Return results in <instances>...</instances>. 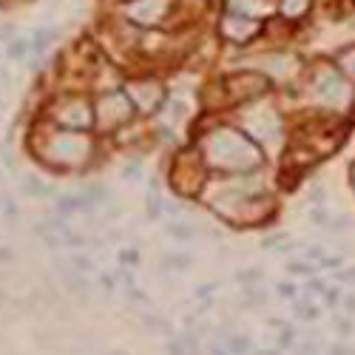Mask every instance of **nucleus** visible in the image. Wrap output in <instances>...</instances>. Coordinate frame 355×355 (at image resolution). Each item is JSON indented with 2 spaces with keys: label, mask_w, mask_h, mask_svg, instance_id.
<instances>
[{
  "label": "nucleus",
  "mask_w": 355,
  "mask_h": 355,
  "mask_svg": "<svg viewBox=\"0 0 355 355\" xmlns=\"http://www.w3.org/2000/svg\"><path fill=\"white\" fill-rule=\"evenodd\" d=\"M236 6H239L242 12H250V9L259 6V0H236Z\"/></svg>",
  "instance_id": "c756f323"
},
{
  "label": "nucleus",
  "mask_w": 355,
  "mask_h": 355,
  "mask_svg": "<svg viewBox=\"0 0 355 355\" xmlns=\"http://www.w3.org/2000/svg\"><path fill=\"white\" fill-rule=\"evenodd\" d=\"M128 116H131V100L125 94H103L97 100L94 120L100 123V128L114 131V128H120L123 123H128Z\"/></svg>",
  "instance_id": "7ed1b4c3"
},
{
  "label": "nucleus",
  "mask_w": 355,
  "mask_h": 355,
  "mask_svg": "<svg viewBox=\"0 0 355 355\" xmlns=\"http://www.w3.org/2000/svg\"><path fill=\"white\" fill-rule=\"evenodd\" d=\"M352 185H355V168H352Z\"/></svg>",
  "instance_id": "f704fd0d"
},
{
  "label": "nucleus",
  "mask_w": 355,
  "mask_h": 355,
  "mask_svg": "<svg viewBox=\"0 0 355 355\" xmlns=\"http://www.w3.org/2000/svg\"><path fill=\"white\" fill-rule=\"evenodd\" d=\"M336 279H338V282H355V268H352V270H341Z\"/></svg>",
  "instance_id": "7c9ffc66"
},
{
  "label": "nucleus",
  "mask_w": 355,
  "mask_h": 355,
  "mask_svg": "<svg viewBox=\"0 0 355 355\" xmlns=\"http://www.w3.org/2000/svg\"><path fill=\"white\" fill-rule=\"evenodd\" d=\"M51 40H54V32H46V28H37L35 37H32V49H35V51H43V49H46Z\"/></svg>",
  "instance_id": "f3484780"
},
{
  "label": "nucleus",
  "mask_w": 355,
  "mask_h": 355,
  "mask_svg": "<svg viewBox=\"0 0 355 355\" xmlns=\"http://www.w3.org/2000/svg\"><path fill=\"white\" fill-rule=\"evenodd\" d=\"M227 92L236 100H248V97H259L261 92H268V80L256 71H242V74H233L227 80Z\"/></svg>",
  "instance_id": "39448f33"
},
{
  "label": "nucleus",
  "mask_w": 355,
  "mask_h": 355,
  "mask_svg": "<svg viewBox=\"0 0 355 355\" xmlns=\"http://www.w3.org/2000/svg\"><path fill=\"white\" fill-rule=\"evenodd\" d=\"M125 97H128L131 103H137L139 108L151 111V108L159 105L162 88H159V83H151V80H134V83L125 85Z\"/></svg>",
  "instance_id": "0eeeda50"
},
{
  "label": "nucleus",
  "mask_w": 355,
  "mask_h": 355,
  "mask_svg": "<svg viewBox=\"0 0 355 355\" xmlns=\"http://www.w3.org/2000/svg\"><path fill=\"white\" fill-rule=\"evenodd\" d=\"M307 6H310V0H282V12H284L287 17H299V15H304Z\"/></svg>",
  "instance_id": "4468645a"
},
{
  "label": "nucleus",
  "mask_w": 355,
  "mask_h": 355,
  "mask_svg": "<svg viewBox=\"0 0 355 355\" xmlns=\"http://www.w3.org/2000/svg\"><path fill=\"white\" fill-rule=\"evenodd\" d=\"M123 176H125V180H128V176H131V180H134V176H139V165H131V168H125V171H123Z\"/></svg>",
  "instance_id": "2f4dec72"
},
{
  "label": "nucleus",
  "mask_w": 355,
  "mask_h": 355,
  "mask_svg": "<svg viewBox=\"0 0 355 355\" xmlns=\"http://www.w3.org/2000/svg\"><path fill=\"white\" fill-rule=\"evenodd\" d=\"M165 349H168V355H188V352H185L182 338H173V341H168V344H165Z\"/></svg>",
  "instance_id": "5701e85b"
},
{
  "label": "nucleus",
  "mask_w": 355,
  "mask_h": 355,
  "mask_svg": "<svg viewBox=\"0 0 355 355\" xmlns=\"http://www.w3.org/2000/svg\"><path fill=\"white\" fill-rule=\"evenodd\" d=\"M253 355H282V349H256Z\"/></svg>",
  "instance_id": "72a5a7b5"
},
{
  "label": "nucleus",
  "mask_w": 355,
  "mask_h": 355,
  "mask_svg": "<svg viewBox=\"0 0 355 355\" xmlns=\"http://www.w3.org/2000/svg\"><path fill=\"white\" fill-rule=\"evenodd\" d=\"M293 310H295V315H299V318H304V321H315V318H318V307H313V304H304V302H299V304H295Z\"/></svg>",
  "instance_id": "a211bd4d"
},
{
  "label": "nucleus",
  "mask_w": 355,
  "mask_h": 355,
  "mask_svg": "<svg viewBox=\"0 0 355 355\" xmlns=\"http://www.w3.org/2000/svg\"><path fill=\"white\" fill-rule=\"evenodd\" d=\"M341 304H344V310L352 315V313H355V295H352V293H349V295H344V299H341Z\"/></svg>",
  "instance_id": "cd10ccee"
},
{
  "label": "nucleus",
  "mask_w": 355,
  "mask_h": 355,
  "mask_svg": "<svg viewBox=\"0 0 355 355\" xmlns=\"http://www.w3.org/2000/svg\"><path fill=\"white\" fill-rule=\"evenodd\" d=\"M205 157L222 171H253L261 165V151L236 128H216L205 139Z\"/></svg>",
  "instance_id": "f257e3e1"
},
{
  "label": "nucleus",
  "mask_w": 355,
  "mask_h": 355,
  "mask_svg": "<svg viewBox=\"0 0 355 355\" xmlns=\"http://www.w3.org/2000/svg\"><path fill=\"white\" fill-rule=\"evenodd\" d=\"M168 3L171 0H134L125 6V15L142 26H154L168 15Z\"/></svg>",
  "instance_id": "423d86ee"
},
{
  "label": "nucleus",
  "mask_w": 355,
  "mask_h": 355,
  "mask_svg": "<svg viewBox=\"0 0 355 355\" xmlns=\"http://www.w3.org/2000/svg\"><path fill=\"white\" fill-rule=\"evenodd\" d=\"M148 214L159 216V199H157V196H148Z\"/></svg>",
  "instance_id": "bb28decb"
},
{
  "label": "nucleus",
  "mask_w": 355,
  "mask_h": 355,
  "mask_svg": "<svg viewBox=\"0 0 355 355\" xmlns=\"http://www.w3.org/2000/svg\"><path fill=\"white\" fill-rule=\"evenodd\" d=\"M259 279H261V270H239L236 273V282H242L245 287H253Z\"/></svg>",
  "instance_id": "6ab92c4d"
},
{
  "label": "nucleus",
  "mask_w": 355,
  "mask_h": 355,
  "mask_svg": "<svg viewBox=\"0 0 355 355\" xmlns=\"http://www.w3.org/2000/svg\"><path fill=\"white\" fill-rule=\"evenodd\" d=\"M287 273H295V276H310V273H313V268H310V264H302V261H290V264H287Z\"/></svg>",
  "instance_id": "aec40b11"
},
{
  "label": "nucleus",
  "mask_w": 355,
  "mask_h": 355,
  "mask_svg": "<svg viewBox=\"0 0 355 355\" xmlns=\"http://www.w3.org/2000/svg\"><path fill=\"white\" fill-rule=\"evenodd\" d=\"M199 185H202V168L199 165L196 168H188V162L182 157L180 165H176V171H173V188L180 191V193H196Z\"/></svg>",
  "instance_id": "9d476101"
},
{
  "label": "nucleus",
  "mask_w": 355,
  "mask_h": 355,
  "mask_svg": "<svg viewBox=\"0 0 355 355\" xmlns=\"http://www.w3.org/2000/svg\"><path fill=\"white\" fill-rule=\"evenodd\" d=\"M222 32L230 40H250L256 35V23L250 17H242V15H227L222 20Z\"/></svg>",
  "instance_id": "9b49d317"
},
{
  "label": "nucleus",
  "mask_w": 355,
  "mask_h": 355,
  "mask_svg": "<svg viewBox=\"0 0 355 355\" xmlns=\"http://www.w3.org/2000/svg\"><path fill=\"white\" fill-rule=\"evenodd\" d=\"M225 347H227L230 355H250V349H253V338H250L248 333H230L227 341H225Z\"/></svg>",
  "instance_id": "f8f14e48"
},
{
  "label": "nucleus",
  "mask_w": 355,
  "mask_h": 355,
  "mask_svg": "<svg viewBox=\"0 0 355 355\" xmlns=\"http://www.w3.org/2000/svg\"><path fill=\"white\" fill-rule=\"evenodd\" d=\"M248 131L259 139V142H279L282 137V128H279V120L270 114V111H256L248 116Z\"/></svg>",
  "instance_id": "6e6552de"
},
{
  "label": "nucleus",
  "mask_w": 355,
  "mask_h": 355,
  "mask_svg": "<svg viewBox=\"0 0 355 355\" xmlns=\"http://www.w3.org/2000/svg\"><path fill=\"white\" fill-rule=\"evenodd\" d=\"M318 97L324 103H333V105H347L349 103V85L344 83L341 74H327L318 80Z\"/></svg>",
  "instance_id": "1a4fd4ad"
},
{
  "label": "nucleus",
  "mask_w": 355,
  "mask_h": 355,
  "mask_svg": "<svg viewBox=\"0 0 355 355\" xmlns=\"http://www.w3.org/2000/svg\"><path fill=\"white\" fill-rule=\"evenodd\" d=\"M92 139L83 131H54L40 142L37 154L46 165L54 168H80L92 157Z\"/></svg>",
  "instance_id": "f03ea898"
},
{
  "label": "nucleus",
  "mask_w": 355,
  "mask_h": 355,
  "mask_svg": "<svg viewBox=\"0 0 355 355\" xmlns=\"http://www.w3.org/2000/svg\"><path fill=\"white\" fill-rule=\"evenodd\" d=\"M57 125H63V131H85L94 123V111L85 100H69L57 105Z\"/></svg>",
  "instance_id": "20e7f679"
},
{
  "label": "nucleus",
  "mask_w": 355,
  "mask_h": 355,
  "mask_svg": "<svg viewBox=\"0 0 355 355\" xmlns=\"http://www.w3.org/2000/svg\"><path fill=\"white\" fill-rule=\"evenodd\" d=\"M341 69H344L349 77H355V51H347V54H341Z\"/></svg>",
  "instance_id": "412c9836"
},
{
  "label": "nucleus",
  "mask_w": 355,
  "mask_h": 355,
  "mask_svg": "<svg viewBox=\"0 0 355 355\" xmlns=\"http://www.w3.org/2000/svg\"><path fill=\"white\" fill-rule=\"evenodd\" d=\"M168 233L173 236V239H180V242H191L193 236H196V230H193L191 225H182V222H173V225H168Z\"/></svg>",
  "instance_id": "ddd939ff"
},
{
  "label": "nucleus",
  "mask_w": 355,
  "mask_h": 355,
  "mask_svg": "<svg viewBox=\"0 0 355 355\" xmlns=\"http://www.w3.org/2000/svg\"><path fill=\"white\" fill-rule=\"evenodd\" d=\"M336 327H338V336L347 338V336L352 333V321H349V318H336Z\"/></svg>",
  "instance_id": "393cba45"
},
{
  "label": "nucleus",
  "mask_w": 355,
  "mask_h": 355,
  "mask_svg": "<svg viewBox=\"0 0 355 355\" xmlns=\"http://www.w3.org/2000/svg\"><path fill=\"white\" fill-rule=\"evenodd\" d=\"M182 344H185V352H188V355H199V341H196L193 333H185V336H182Z\"/></svg>",
  "instance_id": "4be33fe9"
},
{
  "label": "nucleus",
  "mask_w": 355,
  "mask_h": 355,
  "mask_svg": "<svg viewBox=\"0 0 355 355\" xmlns=\"http://www.w3.org/2000/svg\"><path fill=\"white\" fill-rule=\"evenodd\" d=\"M28 49H32V43H28V40H12L9 43V57H12V60H23V57L28 54Z\"/></svg>",
  "instance_id": "dca6fc26"
},
{
  "label": "nucleus",
  "mask_w": 355,
  "mask_h": 355,
  "mask_svg": "<svg viewBox=\"0 0 355 355\" xmlns=\"http://www.w3.org/2000/svg\"><path fill=\"white\" fill-rule=\"evenodd\" d=\"M211 355H230L227 347H219V344H211Z\"/></svg>",
  "instance_id": "473e14b6"
},
{
  "label": "nucleus",
  "mask_w": 355,
  "mask_h": 355,
  "mask_svg": "<svg viewBox=\"0 0 355 355\" xmlns=\"http://www.w3.org/2000/svg\"><path fill=\"white\" fill-rule=\"evenodd\" d=\"M324 302H327L330 307H336V304L341 302V293H338V290H327V293H324Z\"/></svg>",
  "instance_id": "a878e982"
},
{
  "label": "nucleus",
  "mask_w": 355,
  "mask_h": 355,
  "mask_svg": "<svg viewBox=\"0 0 355 355\" xmlns=\"http://www.w3.org/2000/svg\"><path fill=\"white\" fill-rule=\"evenodd\" d=\"M295 293H299V290H295V284H287V282L279 284V295H282V299H295Z\"/></svg>",
  "instance_id": "b1692460"
},
{
  "label": "nucleus",
  "mask_w": 355,
  "mask_h": 355,
  "mask_svg": "<svg viewBox=\"0 0 355 355\" xmlns=\"http://www.w3.org/2000/svg\"><path fill=\"white\" fill-rule=\"evenodd\" d=\"M165 268H171V270H188L191 268V256H185V253L165 256Z\"/></svg>",
  "instance_id": "2eb2a0df"
},
{
  "label": "nucleus",
  "mask_w": 355,
  "mask_h": 355,
  "mask_svg": "<svg viewBox=\"0 0 355 355\" xmlns=\"http://www.w3.org/2000/svg\"><path fill=\"white\" fill-rule=\"evenodd\" d=\"M321 268H341V256H333V259H321Z\"/></svg>",
  "instance_id": "c85d7f7f"
}]
</instances>
